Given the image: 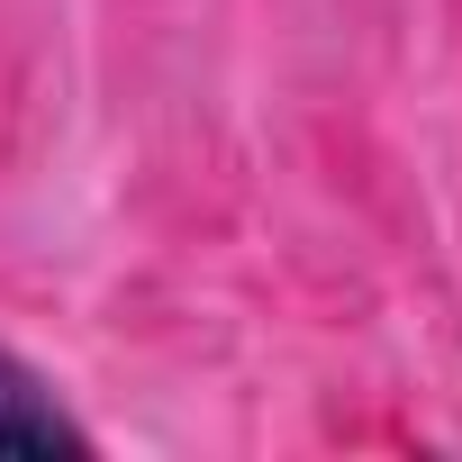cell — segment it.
I'll use <instances>...</instances> for the list:
<instances>
[{
    "label": "cell",
    "mask_w": 462,
    "mask_h": 462,
    "mask_svg": "<svg viewBox=\"0 0 462 462\" xmlns=\"http://www.w3.org/2000/svg\"><path fill=\"white\" fill-rule=\"evenodd\" d=\"M0 453H91V435L19 354H0Z\"/></svg>",
    "instance_id": "obj_1"
}]
</instances>
